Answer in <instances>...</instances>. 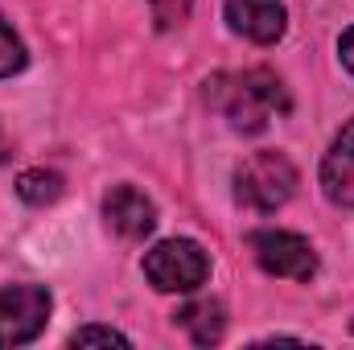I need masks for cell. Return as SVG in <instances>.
I'll return each instance as SVG.
<instances>
[{"label":"cell","mask_w":354,"mask_h":350,"mask_svg":"<svg viewBox=\"0 0 354 350\" xmlns=\"http://www.w3.org/2000/svg\"><path fill=\"white\" fill-rule=\"evenodd\" d=\"M206 99L223 111V120L243 132V136H256L272 128V120H284L292 111V99L288 87L280 83L276 71L268 66H252V71H227V75H214L206 79Z\"/></svg>","instance_id":"6da1fadb"},{"label":"cell","mask_w":354,"mask_h":350,"mask_svg":"<svg viewBox=\"0 0 354 350\" xmlns=\"http://www.w3.org/2000/svg\"><path fill=\"white\" fill-rule=\"evenodd\" d=\"M292 194H297V165L284 153H272V149L252 153L235 169V202L256 210V214L280 210Z\"/></svg>","instance_id":"7a4b0ae2"},{"label":"cell","mask_w":354,"mask_h":350,"mask_svg":"<svg viewBox=\"0 0 354 350\" xmlns=\"http://www.w3.org/2000/svg\"><path fill=\"white\" fill-rule=\"evenodd\" d=\"M145 276L157 293H194L210 276V256L194 239H161L145 252Z\"/></svg>","instance_id":"3957f363"},{"label":"cell","mask_w":354,"mask_h":350,"mask_svg":"<svg viewBox=\"0 0 354 350\" xmlns=\"http://www.w3.org/2000/svg\"><path fill=\"white\" fill-rule=\"evenodd\" d=\"M54 297L46 284H8L0 288V347L33 342L50 322Z\"/></svg>","instance_id":"277c9868"},{"label":"cell","mask_w":354,"mask_h":350,"mask_svg":"<svg viewBox=\"0 0 354 350\" xmlns=\"http://www.w3.org/2000/svg\"><path fill=\"white\" fill-rule=\"evenodd\" d=\"M248 248L256 264L272 272V276H284V280H309L317 272V252L305 235L297 231H280V227H260L248 235Z\"/></svg>","instance_id":"5b68a950"},{"label":"cell","mask_w":354,"mask_h":350,"mask_svg":"<svg viewBox=\"0 0 354 350\" xmlns=\"http://www.w3.org/2000/svg\"><path fill=\"white\" fill-rule=\"evenodd\" d=\"M103 223L120 239H145L157 227V206H153V198L145 190H136V185L124 181V185L107 190V198H103Z\"/></svg>","instance_id":"8992f818"},{"label":"cell","mask_w":354,"mask_h":350,"mask_svg":"<svg viewBox=\"0 0 354 350\" xmlns=\"http://www.w3.org/2000/svg\"><path fill=\"white\" fill-rule=\"evenodd\" d=\"M223 12H227L231 33H239V37H248L256 46L280 42L284 37V25H288L284 0H227Z\"/></svg>","instance_id":"52a82bcc"},{"label":"cell","mask_w":354,"mask_h":350,"mask_svg":"<svg viewBox=\"0 0 354 350\" xmlns=\"http://www.w3.org/2000/svg\"><path fill=\"white\" fill-rule=\"evenodd\" d=\"M322 190H326V198L334 206L354 210V120L342 124L330 153L322 157Z\"/></svg>","instance_id":"ba28073f"},{"label":"cell","mask_w":354,"mask_h":350,"mask_svg":"<svg viewBox=\"0 0 354 350\" xmlns=\"http://www.w3.org/2000/svg\"><path fill=\"white\" fill-rule=\"evenodd\" d=\"M174 322L198 347H214L223 338V330H227V309L218 301H189L185 309H177Z\"/></svg>","instance_id":"9c48e42d"},{"label":"cell","mask_w":354,"mask_h":350,"mask_svg":"<svg viewBox=\"0 0 354 350\" xmlns=\"http://www.w3.org/2000/svg\"><path fill=\"white\" fill-rule=\"evenodd\" d=\"M62 174H54V169H25V174L17 177V194L29 202V206H50V202H58L62 198Z\"/></svg>","instance_id":"30bf717a"},{"label":"cell","mask_w":354,"mask_h":350,"mask_svg":"<svg viewBox=\"0 0 354 350\" xmlns=\"http://www.w3.org/2000/svg\"><path fill=\"white\" fill-rule=\"evenodd\" d=\"M25 62H29V54H25V42L12 33V25L0 17V79H12V75H21L25 71Z\"/></svg>","instance_id":"8fae6325"},{"label":"cell","mask_w":354,"mask_h":350,"mask_svg":"<svg viewBox=\"0 0 354 350\" xmlns=\"http://www.w3.org/2000/svg\"><path fill=\"white\" fill-rule=\"evenodd\" d=\"M71 347H128V334H120L111 326H83L71 334Z\"/></svg>","instance_id":"7c38bea8"},{"label":"cell","mask_w":354,"mask_h":350,"mask_svg":"<svg viewBox=\"0 0 354 350\" xmlns=\"http://www.w3.org/2000/svg\"><path fill=\"white\" fill-rule=\"evenodd\" d=\"M149 8H153L157 29H174V25H181V21L189 17L194 0H149Z\"/></svg>","instance_id":"4fadbf2b"},{"label":"cell","mask_w":354,"mask_h":350,"mask_svg":"<svg viewBox=\"0 0 354 350\" xmlns=\"http://www.w3.org/2000/svg\"><path fill=\"white\" fill-rule=\"evenodd\" d=\"M338 62L346 66V75H354V25L338 37Z\"/></svg>","instance_id":"5bb4252c"},{"label":"cell","mask_w":354,"mask_h":350,"mask_svg":"<svg viewBox=\"0 0 354 350\" xmlns=\"http://www.w3.org/2000/svg\"><path fill=\"white\" fill-rule=\"evenodd\" d=\"M8 161V140H4V132H0V165Z\"/></svg>","instance_id":"9a60e30c"},{"label":"cell","mask_w":354,"mask_h":350,"mask_svg":"<svg viewBox=\"0 0 354 350\" xmlns=\"http://www.w3.org/2000/svg\"><path fill=\"white\" fill-rule=\"evenodd\" d=\"M351 330H354V322H351Z\"/></svg>","instance_id":"2e32d148"}]
</instances>
